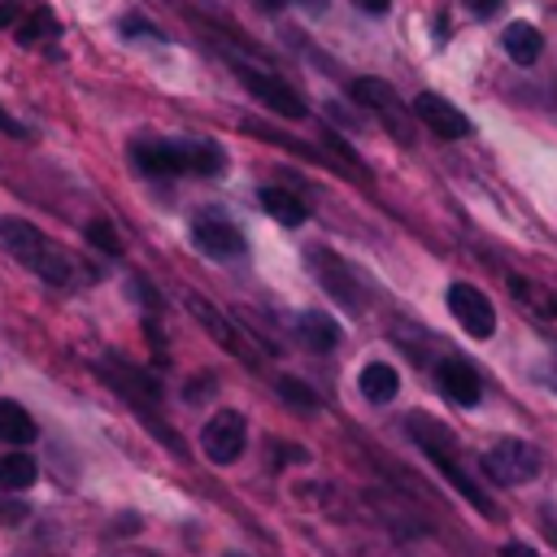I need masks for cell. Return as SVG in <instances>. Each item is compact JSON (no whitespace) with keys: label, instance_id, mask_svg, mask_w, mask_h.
I'll return each instance as SVG.
<instances>
[{"label":"cell","instance_id":"7c38bea8","mask_svg":"<svg viewBox=\"0 0 557 557\" xmlns=\"http://www.w3.org/2000/svg\"><path fill=\"white\" fill-rule=\"evenodd\" d=\"M187 313H191V318H196V322H200V326H205V331H209V335H213V339H218V344H222L231 357H244V361H252V348H248L244 331H239V326H235L226 313H218V309H213L205 296L187 292Z\"/></svg>","mask_w":557,"mask_h":557},{"label":"cell","instance_id":"83f0119b","mask_svg":"<svg viewBox=\"0 0 557 557\" xmlns=\"http://www.w3.org/2000/svg\"><path fill=\"white\" fill-rule=\"evenodd\" d=\"M300 4H305V9H322L326 0H300Z\"/></svg>","mask_w":557,"mask_h":557},{"label":"cell","instance_id":"9c48e42d","mask_svg":"<svg viewBox=\"0 0 557 557\" xmlns=\"http://www.w3.org/2000/svg\"><path fill=\"white\" fill-rule=\"evenodd\" d=\"M239 83H244L270 113H278V117H305V113H309V104H305L283 78H274V74H261V70H252V65H239Z\"/></svg>","mask_w":557,"mask_h":557},{"label":"cell","instance_id":"d4e9b609","mask_svg":"<svg viewBox=\"0 0 557 557\" xmlns=\"http://www.w3.org/2000/svg\"><path fill=\"white\" fill-rule=\"evenodd\" d=\"M0 131H4V135H26V131H22V126H17V122H13L4 109H0Z\"/></svg>","mask_w":557,"mask_h":557},{"label":"cell","instance_id":"cb8c5ba5","mask_svg":"<svg viewBox=\"0 0 557 557\" xmlns=\"http://www.w3.org/2000/svg\"><path fill=\"white\" fill-rule=\"evenodd\" d=\"M500 557H540L535 548H527V544H505L500 548Z\"/></svg>","mask_w":557,"mask_h":557},{"label":"cell","instance_id":"30bf717a","mask_svg":"<svg viewBox=\"0 0 557 557\" xmlns=\"http://www.w3.org/2000/svg\"><path fill=\"white\" fill-rule=\"evenodd\" d=\"M191 244H196L200 252L218 257V261H235V257L244 252L239 226L226 222V218H218V213H200V218L191 222Z\"/></svg>","mask_w":557,"mask_h":557},{"label":"cell","instance_id":"8fae6325","mask_svg":"<svg viewBox=\"0 0 557 557\" xmlns=\"http://www.w3.org/2000/svg\"><path fill=\"white\" fill-rule=\"evenodd\" d=\"M435 383H440V392H444L453 405H461V409H474V405L483 400V379H479V370H474L466 357H444V361L435 366Z\"/></svg>","mask_w":557,"mask_h":557},{"label":"cell","instance_id":"603a6c76","mask_svg":"<svg viewBox=\"0 0 557 557\" xmlns=\"http://www.w3.org/2000/svg\"><path fill=\"white\" fill-rule=\"evenodd\" d=\"M461 4H466L470 13H479V17H492V13H496L505 0H461Z\"/></svg>","mask_w":557,"mask_h":557},{"label":"cell","instance_id":"484cf974","mask_svg":"<svg viewBox=\"0 0 557 557\" xmlns=\"http://www.w3.org/2000/svg\"><path fill=\"white\" fill-rule=\"evenodd\" d=\"M387 4L392 0H357V9H366V13H387Z\"/></svg>","mask_w":557,"mask_h":557},{"label":"cell","instance_id":"e0dca14e","mask_svg":"<svg viewBox=\"0 0 557 557\" xmlns=\"http://www.w3.org/2000/svg\"><path fill=\"white\" fill-rule=\"evenodd\" d=\"M296 326H300V339H305L313 352H326V348L339 344V326H335V318H326V313H318V309L300 313Z\"/></svg>","mask_w":557,"mask_h":557},{"label":"cell","instance_id":"8992f818","mask_svg":"<svg viewBox=\"0 0 557 557\" xmlns=\"http://www.w3.org/2000/svg\"><path fill=\"white\" fill-rule=\"evenodd\" d=\"M309 270L318 274V283L326 287V296H335L344 309H352V313L366 309V292H361L357 274H352L348 261H339L331 248H309Z\"/></svg>","mask_w":557,"mask_h":557},{"label":"cell","instance_id":"5b68a950","mask_svg":"<svg viewBox=\"0 0 557 557\" xmlns=\"http://www.w3.org/2000/svg\"><path fill=\"white\" fill-rule=\"evenodd\" d=\"M444 300H448V313L461 322L466 335H474V339H492L496 335V309H492L487 292H479L474 283H448Z\"/></svg>","mask_w":557,"mask_h":557},{"label":"cell","instance_id":"6da1fadb","mask_svg":"<svg viewBox=\"0 0 557 557\" xmlns=\"http://www.w3.org/2000/svg\"><path fill=\"white\" fill-rule=\"evenodd\" d=\"M0 239H4V248L30 270V274H39L44 283H52V287H70L78 274H74V257L65 252V248H57L44 231H35L30 222H22V218H4L0 222Z\"/></svg>","mask_w":557,"mask_h":557},{"label":"cell","instance_id":"4316f807","mask_svg":"<svg viewBox=\"0 0 557 557\" xmlns=\"http://www.w3.org/2000/svg\"><path fill=\"white\" fill-rule=\"evenodd\" d=\"M9 22H13V9H9V4H0V26H9Z\"/></svg>","mask_w":557,"mask_h":557},{"label":"cell","instance_id":"ba28073f","mask_svg":"<svg viewBox=\"0 0 557 557\" xmlns=\"http://www.w3.org/2000/svg\"><path fill=\"white\" fill-rule=\"evenodd\" d=\"M413 113H418V122H422L431 135H440V139H466V135L474 131V122H470L453 100H444L440 91H418Z\"/></svg>","mask_w":557,"mask_h":557},{"label":"cell","instance_id":"5bb4252c","mask_svg":"<svg viewBox=\"0 0 557 557\" xmlns=\"http://www.w3.org/2000/svg\"><path fill=\"white\" fill-rule=\"evenodd\" d=\"M261 209L278 222V226H305V218H309V205L296 196V191H287V187H261Z\"/></svg>","mask_w":557,"mask_h":557},{"label":"cell","instance_id":"3957f363","mask_svg":"<svg viewBox=\"0 0 557 557\" xmlns=\"http://www.w3.org/2000/svg\"><path fill=\"white\" fill-rule=\"evenodd\" d=\"M544 470V453L531 440H496L483 453V474L500 487H522Z\"/></svg>","mask_w":557,"mask_h":557},{"label":"cell","instance_id":"9a60e30c","mask_svg":"<svg viewBox=\"0 0 557 557\" xmlns=\"http://www.w3.org/2000/svg\"><path fill=\"white\" fill-rule=\"evenodd\" d=\"M357 392H361L366 400H374V405L392 400V396L400 392V374H396V366H387V361H366L361 374H357Z\"/></svg>","mask_w":557,"mask_h":557},{"label":"cell","instance_id":"7a4b0ae2","mask_svg":"<svg viewBox=\"0 0 557 557\" xmlns=\"http://www.w3.org/2000/svg\"><path fill=\"white\" fill-rule=\"evenodd\" d=\"M135 165L144 174H222L226 152L205 139H148L135 144Z\"/></svg>","mask_w":557,"mask_h":557},{"label":"cell","instance_id":"ac0fdd59","mask_svg":"<svg viewBox=\"0 0 557 557\" xmlns=\"http://www.w3.org/2000/svg\"><path fill=\"white\" fill-rule=\"evenodd\" d=\"M35 479H39L35 457H26V453H4L0 457V487L4 492H26Z\"/></svg>","mask_w":557,"mask_h":557},{"label":"cell","instance_id":"44dd1931","mask_svg":"<svg viewBox=\"0 0 557 557\" xmlns=\"http://www.w3.org/2000/svg\"><path fill=\"white\" fill-rule=\"evenodd\" d=\"M44 35H57L52 13H44V9H39V13H30V17L17 26V44H26V48H30V44H39Z\"/></svg>","mask_w":557,"mask_h":557},{"label":"cell","instance_id":"f546056e","mask_svg":"<svg viewBox=\"0 0 557 557\" xmlns=\"http://www.w3.org/2000/svg\"><path fill=\"white\" fill-rule=\"evenodd\" d=\"M226 557H248V553H226Z\"/></svg>","mask_w":557,"mask_h":557},{"label":"cell","instance_id":"2e32d148","mask_svg":"<svg viewBox=\"0 0 557 557\" xmlns=\"http://www.w3.org/2000/svg\"><path fill=\"white\" fill-rule=\"evenodd\" d=\"M35 435H39L35 418L17 400H0V440L4 444H30Z\"/></svg>","mask_w":557,"mask_h":557},{"label":"cell","instance_id":"f1b7e54d","mask_svg":"<svg viewBox=\"0 0 557 557\" xmlns=\"http://www.w3.org/2000/svg\"><path fill=\"white\" fill-rule=\"evenodd\" d=\"M548 531H553V544H557V522L553 518H548Z\"/></svg>","mask_w":557,"mask_h":557},{"label":"cell","instance_id":"4fadbf2b","mask_svg":"<svg viewBox=\"0 0 557 557\" xmlns=\"http://www.w3.org/2000/svg\"><path fill=\"white\" fill-rule=\"evenodd\" d=\"M500 48L509 52L513 65H535L540 52H544V35H540L531 22H509V26L500 30Z\"/></svg>","mask_w":557,"mask_h":557},{"label":"cell","instance_id":"ffe728a7","mask_svg":"<svg viewBox=\"0 0 557 557\" xmlns=\"http://www.w3.org/2000/svg\"><path fill=\"white\" fill-rule=\"evenodd\" d=\"M83 235H87V244H91V248H100L104 257H122V239H117V231H113L109 222H100V218H96V222H87V226H83Z\"/></svg>","mask_w":557,"mask_h":557},{"label":"cell","instance_id":"52a82bcc","mask_svg":"<svg viewBox=\"0 0 557 557\" xmlns=\"http://www.w3.org/2000/svg\"><path fill=\"white\" fill-rule=\"evenodd\" d=\"M244 440H248V426H244V413H235V409H218V413L205 422V431H200V448H205V457L218 461V466L239 461Z\"/></svg>","mask_w":557,"mask_h":557},{"label":"cell","instance_id":"277c9868","mask_svg":"<svg viewBox=\"0 0 557 557\" xmlns=\"http://www.w3.org/2000/svg\"><path fill=\"white\" fill-rule=\"evenodd\" d=\"M352 100H357V104H366L370 113H379V117H383V126H387L400 144H413L409 109L400 104V96H396V87H392V83H383V78H357V83H352Z\"/></svg>","mask_w":557,"mask_h":557},{"label":"cell","instance_id":"d6986e66","mask_svg":"<svg viewBox=\"0 0 557 557\" xmlns=\"http://www.w3.org/2000/svg\"><path fill=\"white\" fill-rule=\"evenodd\" d=\"M509 292H513L522 305H531L535 313H544V318H557V296H553V292H544V287H535L531 278H518V274H509Z\"/></svg>","mask_w":557,"mask_h":557},{"label":"cell","instance_id":"7402d4cb","mask_svg":"<svg viewBox=\"0 0 557 557\" xmlns=\"http://www.w3.org/2000/svg\"><path fill=\"white\" fill-rule=\"evenodd\" d=\"M278 396H287L296 409H318V392L313 387H305L300 379H292V374H283L278 379Z\"/></svg>","mask_w":557,"mask_h":557}]
</instances>
